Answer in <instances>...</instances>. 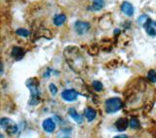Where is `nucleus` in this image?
Masks as SVG:
<instances>
[{
  "label": "nucleus",
  "mask_w": 156,
  "mask_h": 138,
  "mask_svg": "<svg viewBox=\"0 0 156 138\" xmlns=\"http://www.w3.org/2000/svg\"><path fill=\"white\" fill-rule=\"evenodd\" d=\"M16 33L18 34V35L23 36V37H27L29 35L28 30H27V29H24V28H19V29H17Z\"/></svg>",
  "instance_id": "nucleus-18"
},
{
  "label": "nucleus",
  "mask_w": 156,
  "mask_h": 138,
  "mask_svg": "<svg viewBox=\"0 0 156 138\" xmlns=\"http://www.w3.org/2000/svg\"><path fill=\"white\" fill-rule=\"evenodd\" d=\"M49 88H50V91H51V93L53 95H57V92H58V88H57V87L54 85V84H51L50 86H49Z\"/></svg>",
  "instance_id": "nucleus-22"
},
{
  "label": "nucleus",
  "mask_w": 156,
  "mask_h": 138,
  "mask_svg": "<svg viewBox=\"0 0 156 138\" xmlns=\"http://www.w3.org/2000/svg\"><path fill=\"white\" fill-rule=\"evenodd\" d=\"M11 55L13 57L17 58V60H21V58L23 57L24 55V52L22 48H19V47H14L13 50H12V53Z\"/></svg>",
  "instance_id": "nucleus-12"
},
{
  "label": "nucleus",
  "mask_w": 156,
  "mask_h": 138,
  "mask_svg": "<svg viewBox=\"0 0 156 138\" xmlns=\"http://www.w3.org/2000/svg\"><path fill=\"white\" fill-rule=\"evenodd\" d=\"M66 17L65 16V15H58V16H56L55 18H54V24L57 26H62V24H63L66 22Z\"/></svg>",
  "instance_id": "nucleus-14"
},
{
  "label": "nucleus",
  "mask_w": 156,
  "mask_h": 138,
  "mask_svg": "<svg viewBox=\"0 0 156 138\" xmlns=\"http://www.w3.org/2000/svg\"><path fill=\"white\" fill-rule=\"evenodd\" d=\"M146 33L150 36H156V22L152 21L150 18L147 19V22H145L144 26Z\"/></svg>",
  "instance_id": "nucleus-6"
},
{
  "label": "nucleus",
  "mask_w": 156,
  "mask_h": 138,
  "mask_svg": "<svg viewBox=\"0 0 156 138\" xmlns=\"http://www.w3.org/2000/svg\"><path fill=\"white\" fill-rule=\"evenodd\" d=\"M97 116V112L91 107H87L85 109V117L87 118V120L89 122H92L95 120V118Z\"/></svg>",
  "instance_id": "nucleus-11"
},
{
  "label": "nucleus",
  "mask_w": 156,
  "mask_h": 138,
  "mask_svg": "<svg viewBox=\"0 0 156 138\" xmlns=\"http://www.w3.org/2000/svg\"><path fill=\"white\" fill-rule=\"evenodd\" d=\"M65 56L69 66L75 71H81L84 67V60L80 55L78 49L75 47H68L65 51Z\"/></svg>",
  "instance_id": "nucleus-1"
},
{
  "label": "nucleus",
  "mask_w": 156,
  "mask_h": 138,
  "mask_svg": "<svg viewBox=\"0 0 156 138\" xmlns=\"http://www.w3.org/2000/svg\"><path fill=\"white\" fill-rule=\"evenodd\" d=\"M74 29H75V31H76L77 34H79V35H83V34H85V33H87L88 31H89L90 23L86 22L78 21L74 24Z\"/></svg>",
  "instance_id": "nucleus-4"
},
{
  "label": "nucleus",
  "mask_w": 156,
  "mask_h": 138,
  "mask_svg": "<svg viewBox=\"0 0 156 138\" xmlns=\"http://www.w3.org/2000/svg\"><path fill=\"white\" fill-rule=\"evenodd\" d=\"M68 114H69V116L76 122H78V124H81V122H83V119H82L81 115L78 114V113L75 111V109H73V108H70V109H68Z\"/></svg>",
  "instance_id": "nucleus-13"
},
{
  "label": "nucleus",
  "mask_w": 156,
  "mask_h": 138,
  "mask_svg": "<svg viewBox=\"0 0 156 138\" xmlns=\"http://www.w3.org/2000/svg\"><path fill=\"white\" fill-rule=\"evenodd\" d=\"M93 88H95V91H102V88H104V86H102V84L100 81H94V82H93Z\"/></svg>",
  "instance_id": "nucleus-19"
},
{
  "label": "nucleus",
  "mask_w": 156,
  "mask_h": 138,
  "mask_svg": "<svg viewBox=\"0 0 156 138\" xmlns=\"http://www.w3.org/2000/svg\"><path fill=\"white\" fill-rule=\"evenodd\" d=\"M6 132L8 134H10V135H14V134H16L17 133V131H18V126H17V125H15L14 122H12L11 125H10L6 129Z\"/></svg>",
  "instance_id": "nucleus-15"
},
{
  "label": "nucleus",
  "mask_w": 156,
  "mask_h": 138,
  "mask_svg": "<svg viewBox=\"0 0 156 138\" xmlns=\"http://www.w3.org/2000/svg\"><path fill=\"white\" fill-rule=\"evenodd\" d=\"M27 86L30 91V105H36L40 100V92H39V85L35 78L30 79L27 82Z\"/></svg>",
  "instance_id": "nucleus-2"
},
{
  "label": "nucleus",
  "mask_w": 156,
  "mask_h": 138,
  "mask_svg": "<svg viewBox=\"0 0 156 138\" xmlns=\"http://www.w3.org/2000/svg\"><path fill=\"white\" fill-rule=\"evenodd\" d=\"M42 126H43V129L45 130L46 132L51 133V132H53L54 130H55L56 124L54 122V121L52 119H46L45 121L43 122Z\"/></svg>",
  "instance_id": "nucleus-8"
},
{
  "label": "nucleus",
  "mask_w": 156,
  "mask_h": 138,
  "mask_svg": "<svg viewBox=\"0 0 156 138\" xmlns=\"http://www.w3.org/2000/svg\"><path fill=\"white\" fill-rule=\"evenodd\" d=\"M149 18L146 16V15H143V16H140V18H139V19H138V22L139 23H140L141 26H144L145 24V22H147V19H148Z\"/></svg>",
  "instance_id": "nucleus-21"
},
{
  "label": "nucleus",
  "mask_w": 156,
  "mask_h": 138,
  "mask_svg": "<svg viewBox=\"0 0 156 138\" xmlns=\"http://www.w3.org/2000/svg\"><path fill=\"white\" fill-rule=\"evenodd\" d=\"M62 99H65L66 101L72 102L77 99L78 92L75 90H66L62 92Z\"/></svg>",
  "instance_id": "nucleus-5"
},
{
  "label": "nucleus",
  "mask_w": 156,
  "mask_h": 138,
  "mask_svg": "<svg viewBox=\"0 0 156 138\" xmlns=\"http://www.w3.org/2000/svg\"><path fill=\"white\" fill-rule=\"evenodd\" d=\"M121 11L123 12L126 16L131 17L134 15V7H133V5L129 2H123L121 5Z\"/></svg>",
  "instance_id": "nucleus-7"
},
{
  "label": "nucleus",
  "mask_w": 156,
  "mask_h": 138,
  "mask_svg": "<svg viewBox=\"0 0 156 138\" xmlns=\"http://www.w3.org/2000/svg\"><path fill=\"white\" fill-rule=\"evenodd\" d=\"M12 121L10 119H7V118H2L1 121H0V126H1V127L3 129H6L7 127L12 124Z\"/></svg>",
  "instance_id": "nucleus-16"
},
{
  "label": "nucleus",
  "mask_w": 156,
  "mask_h": 138,
  "mask_svg": "<svg viewBox=\"0 0 156 138\" xmlns=\"http://www.w3.org/2000/svg\"><path fill=\"white\" fill-rule=\"evenodd\" d=\"M105 110L108 114H113V113H116L117 111H119L122 106H123V102L120 99V98L117 97H112V98H108L105 101Z\"/></svg>",
  "instance_id": "nucleus-3"
},
{
  "label": "nucleus",
  "mask_w": 156,
  "mask_h": 138,
  "mask_svg": "<svg viewBox=\"0 0 156 138\" xmlns=\"http://www.w3.org/2000/svg\"><path fill=\"white\" fill-rule=\"evenodd\" d=\"M129 125L130 124L128 120L125 119V118H121V119L117 120V122H115V127L118 131H124L127 129V127H128Z\"/></svg>",
  "instance_id": "nucleus-9"
},
{
  "label": "nucleus",
  "mask_w": 156,
  "mask_h": 138,
  "mask_svg": "<svg viewBox=\"0 0 156 138\" xmlns=\"http://www.w3.org/2000/svg\"><path fill=\"white\" fill-rule=\"evenodd\" d=\"M129 124H130V126L132 127V129H140V122L136 118H132Z\"/></svg>",
  "instance_id": "nucleus-17"
},
{
  "label": "nucleus",
  "mask_w": 156,
  "mask_h": 138,
  "mask_svg": "<svg viewBox=\"0 0 156 138\" xmlns=\"http://www.w3.org/2000/svg\"><path fill=\"white\" fill-rule=\"evenodd\" d=\"M147 78L152 83H156V72L154 70H149L147 73Z\"/></svg>",
  "instance_id": "nucleus-20"
},
{
  "label": "nucleus",
  "mask_w": 156,
  "mask_h": 138,
  "mask_svg": "<svg viewBox=\"0 0 156 138\" xmlns=\"http://www.w3.org/2000/svg\"><path fill=\"white\" fill-rule=\"evenodd\" d=\"M93 5L89 8L91 11H100L105 6V1L104 0H92Z\"/></svg>",
  "instance_id": "nucleus-10"
},
{
  "label": "nucleus",
  "mask_w": 156,
  "mask_h": 138,
  "mask_svg": "<svg viewBox=\"0 0 156 138\" xmlns=\"http://www.w3.org/2000/svg\"><path fill=\"white\" fill-rule=\"evenodd\" d=\"M116 137H127V135H117Z\"/></svg>",
  "instance_id": "nucleus-23"
}]
</instances>
